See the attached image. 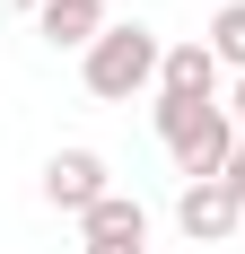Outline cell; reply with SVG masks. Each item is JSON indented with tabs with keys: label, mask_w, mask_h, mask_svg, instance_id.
<instances>
[{
	"label": "cell",
	"mask_w": 245,
	"mask_h": 254,
	"mask_svg": "<svg viewBox=\"0 0 245 254\" xmlns=\"http://www.w3.org/2000/svg\"><path fill=\"white\" fill-rule=\"evenodd\" d=\"M158 62H167V35L140 26V18H114L79 53V79H88L97 105H131V97H158Z\"/></svg>",
	"instance_id": "cell-2"
},
{
	"label": "cell",
	"mask_w": 245,
	"mask_h": 254,
	"mask_svg": "<svg viewBox=\"0 0 245 254\" xmlns=\"http://www.w3.org/2000/svg\"><path fill=\"white\" fill-rule=\"evenodd\" d=\"M228 114H237V131H245V79H237V97H228Z\"/></svg>",
	"instance_id": "cell-10"
},
{
	"label": "cell",
	"mask_w": 245,
	"mask_h": 254,
	"mask_svg": "<svg viewBox=\"0 0 245 254\" xmlns=\"http://www.w3.org/2000/svg\"><path fill=\"white\" fill-rule=\"evenodd\" d=\"M105 26H114V18H105V0H44V9H35V35H44L53 53H88Z\"/></svg>",
	"instance_id": "cell-6"
},
{
	"label": "cell",
	"mask_w": 245,
	"mask_h": 254,
	"mask_svg": "<svg viewBox=\"0 0 245 254\" xmlns=\"http://www.w3.org/2000/svg\"><path fill=\"white\" fill-rule=\"evenodd\" d=\"M149 123H158V140H167L175 176L184 184H219L228 158H237V114L228 105H201V97H149Z\"/></svg>",
	"instance_id": "cell-1"
},
{
	"label": "cell",
	"mask_w": 245,
	"mask_h": 254,
	"mask_svg": "<svg viewBox=\"0 0 245 254\" xmlns=\"http://www.w3.org/2000/svg\"><path fill=\"white\" fill-rule=\"evenodd\" d=\"M79 254H149V246H79Z\"/></svg>",
	"instance_id": "cell-11"
},
{
	"label": "cell",
	"mask_w": 245,
	"mask_h": 254,
	"mask_svg": "<svg viewBox=\"0 0 245 254\" xmlns=\"http://www.w3.org/2000/svg\"><path fill=\"white\" fill-rule=\"evenodd\" d=\"M219 184L237 193V210H245V140H237V158H228V176H219Z\"/></svg>",
	"instance_id": "cell-9"
},
{
	"label": "cell",
	"mask_w": 245,
	"mask_h": 254,
	"mask_svg": "<svg viewBox=\"0 0 245 254\" xmlns=\"http://www.w3.org/2000/svg\"><path fill=\"white\" fill-rule=\"evenodd\" d=\"M9 9H26V18H35V9H44V0H9Z\"/></svg>",
	"instance_id": "cell-12"
},
{
	"label": "cell",
	"mask_w": 245,
	"mask_h": 254,
	"mask_svg": "<svg viewBox=\"0 0 245 254\" xmlns=\"http://www.w3.org/2000/svg\"><path fill=\"white\" fill-rule=\"evenodd\" d=\"M237 193H228V184H184V193H175V228H184V246H228V237H237Z\"/></svg>",
	"instance_id": "cell-4"
},
{
	"label": "cell",
	"mask_w": 245,
	"mask_h": 254,
	"mask_svg": "<svg viewBox=\"0 0 245 254\" xmlns=\"http://www.w3.org/2000/svg\"><path fill=\"white\" fill-rule=\"evenodd\" d=\"M35 193H44V210H70V219H88V210L114 193V176H105L97 149H53L44 176H35Z\"/></svg>",
	"instance_id": "cell-3"
},
{
	"label": "cell",
	"mask_w": 245,
	"mask_h": 254,
	"mask_svg": "<svg viewBox=\"0 0 245 254\" xmlns=\"http://www.w3.org/2000/svg\"><path fill=\"white\" fill-rule=\"evenodd\" d=\"M79 246H149V210L131 193H105L88 219H79Z\"/></svg>",
	"instance_id": "cell-7"
},
{
	"label": "cell",
	"mask_w": 245,
	"mask_h": 254,
	"mask_svg": "<svg viewBox=\"0 0 245 254\" xmlns=\"http://www.w3.org/2000/svg\"><path fill=\"white\" fill-rule=\"evenodd\" d=\"M201 44L219 53V70H237V79H245V0H219V9H210Z\"/></svg>",
	"instance_id": "cell-8"
},
{
	"label": "cell",
	"mask_w": 245,
	"mask_h": 254,
	"mask_svg": "<svg viewBox=\"0 0 245 254\" xmlns=\"http://www.w3.org/2000/svg\"><path fill=\"white\" fill-rule=\"evenodd\" d=\"M158 97H201V105H219V53L201 44V35L167 44V62H158Z\"/></svg>",
	"instance_id": "cell-5"
}]
</instances>
